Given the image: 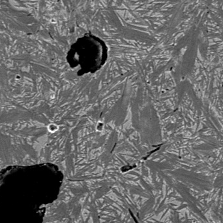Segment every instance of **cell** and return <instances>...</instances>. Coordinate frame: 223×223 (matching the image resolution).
Returning <instances> with one entry per match:
<instances>
[{
	"label": "cell",
	"instance_id": "6da1fadb",
	"mask_svg": "<svg viewBox=\"0 0 223 223\" xmlns=\"http://www.w3.org/2000/svg\"><path fill=\"white\" fill-rule=\"evenodd\" d=\"M108 53V47L103 40L87 33L71 45L67 60L72 67H80L85 72H94L104 65Z\"/></svg>",
	"mask_w": 223,
	"mask_h": 223
},
{
	"label": "cell",
	"instance_id": "7a4b0ae2",
	"mask_svg": "<svg viewBox=\"0 0 223 223\" xmlns=\"http://www.w3.org/2000/svg\"><path fill=\"white\" fill-rule=\"evenodd\" d=\"M48 129L50 131V132H55L56 131L58 130V126L55 124H50L49 126H48Z\"/></svg>",
	"mask_w": 223,
	"mask_h": 223
}]
</instances>
